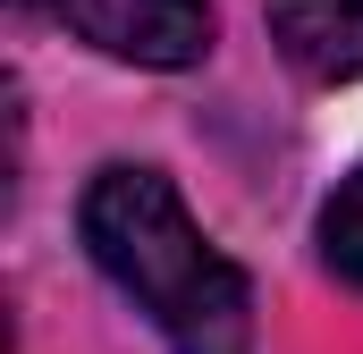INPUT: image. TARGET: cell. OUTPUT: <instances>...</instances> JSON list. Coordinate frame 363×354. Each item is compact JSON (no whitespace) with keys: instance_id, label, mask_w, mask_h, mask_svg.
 Segmentation results:
<instances>
[{"instance_id":"1","label":"cell","mask_w":363,"mask_h":354,"mask_svg":"<svg viewBox=\"0 0 363 354\" xmlns=\"http://www.w3.org/2000/svg\"><path fill=\"white\" fill-rule=\"evenodd\" d=\"M85 253L110 270L118 295H135V312H152V329L169 354H245L254 346V287L194 219H186L178 185L161 169H101L77 202Z\"/></svg>"},{"instance_id":"3","label":"cell","mask_w":363,"mask_h":354,"mask_svg":"<svg viewBox=\"0 0 363 354\" xmlns=\"http://www.w3.org/2000/svg\"><path fill=\"white\" fill-rule=\"evenodd\" d=\"M271 42L313 85L363 76V0H271Z\"/></svg>"},{"instance_id":"2","label":"cell","mask_w":363,"mask_h":354,"mask_svg":"<svg viewBox=\"0 0 363 354\" xmlns=\"http://www.w3.org/2000/svg\"><path fill=\"white\" fill-rule=\"evenodd\" d=\"M60 17L135 68H194L211 51V0H60Z\"/></svg>"},{"instance_id":"4","label":"cell","mask_w":363,"mask_h":354,"mask_svg":"<svg viewBox=\"0 0 363 354\" xmlns=\"http://www.w3.org/2000/svg\"><path fill=\"white\" fill-rule=\"evenodd\" d=\"M321 262L347 287H363V169L338 177V194L321 202Z\"/></svg>"}]
</instances>
